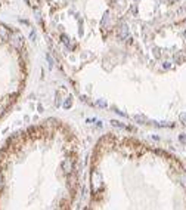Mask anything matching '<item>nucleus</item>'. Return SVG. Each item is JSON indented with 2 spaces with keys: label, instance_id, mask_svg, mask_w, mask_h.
Here are the masks:
<instances>
[{
  "label": "nucleus",
  "instance_id": "20e7f679",
  "mask_svg": "<svg viewBox=\"0 0 186 210\" xmlns=\"http://www.w3.org/2000/svg\"><path fill=\"white\" fill-rule=\"evenodd\" d=\"M118 36H120L121 39H127V37H129V27H127V24H123V25L120 27Z\"/></svg>",
  "mask_w": 186,
  "mask_h": 210
},
{
  "label": "nucleus",
  "instance_id": "6e6552de",
  "mask_svg": "<svg viewBox=\"0 0 186 210\" xmlns=\"http://www.w3.org/2000/svg\"><path fill=\"white\" fill-rule=\"evenodd\" d=\"M46 58H47V61H49V67H50V68H52V67H53V59H52V58H50V55H49V53H47V55H46Z\"/></svg>",
  "mask_w": 186,
  "mask_h": 210
},
{
  "label": "nucleus",
  "instance_id": "1a4fd4ad",
  "mask_svg": "<svg viewBox=\"0 0 186 210\" xmlns=\"http://www.w3.org/2000/svg\"><path fill=\"white\" fill-rule=\"evenodd\" d=\"M98 105H99V107H107V102H104V101H99V102H98Z\"/></svg>",
  "mask_w": 186,
  "mask_h": 210
},
{
  "label": "nucleus",
  "instance_id": "7ed1b4c3",
  "mask_svg": "<svg viewBox=\"0 0 186 210\" xmlns=\"http://www.w3.org/2000/svg\"><path fill=\"white\" fill-rule=\"evenodd\" d=\"M61 167H62V170H64L65 173H71V172H72V167H74V164H72V161H71L69 158H65V160L62 161Z\"/></svg>",
  "mask_w": 186,
  "mask_h": 210
},
{
  "label": "nucleus",
  "instance_id": "9d476101",
  "mask_svg": "<svg viewBox=\"0 0 186 210\" xmlns=\"http://www.w3.org/2000/svg\"><path fill=\"white\" fill-rule=\"evenodd\" d=\"M180 120H182V122H183V123H186V113H185V114H182V116H180Z\"/></svg>",
  "mask_w": 186,
  "mask_h": 210
},
{
  "label": "nucleus",
  "instance_id": "39448f33",
  "mask_svg": "<svg viewBox=\"0 0 186 210\" xmlns=\"http://www.w3.org/2000/svg\"><path fill=\"white\" fill-rule=\"evenodd\" d=\"M71 105H72V98L69 96V98H67V99H65V102H64V108H65V110H68V108H71Z\"/></svg>",
  "mask_w": 186,
  "mask_h": 210
},
{
  "label": "nucleus",
  "instance_id": "f03ea898",
  "mask_svg": "<svg viewBox=\"0 0 186 210\" xmlns=\"http://www.w3.org/2000/svg\"><path fill=\"white\" fill-rule=\"evenodd\" d=\"M11 43H12L16 49H22V47H24V37H22L19 33L12 31V33H11Z\"/></svg>",
  "mask_w": 186,
  "mask_h": 210
},
{
  "label": "nucleus",
  "instance_id": "9b49d317",
  "mask_svg": "<svg viewBox=\"0 0 186 210\" xmlns=\"http://www.w3.org/2000/svg\"><path fill=\"white\" fill-rule=\"evenodd\" d=\"M30 39H31V40H34V39H36V33H34V31H31V34H30Z\"/></svg>",
  "mask_w": 186,
  "mask_h": 210
},
{
  "label": "nucleus",
  "instance_id": "f8f14e48",
  "mask_svg": "<svg viewBox=\"0 0 186 210\" xmlns=\"http://www.w3.org/2000/svg\"><path fill=\"white\" fill-rule=\"evenodd\" d=\"M185 37H186V33H185Z\"/></svg>",
  "mask_w": 186,
  "mask_h": 210
},
{
  "label": "nucleus",
  "instance_id": "0eeeda50",
  "mask_svg": "<svg viewBox=\"0 0 186 210\" xmlns=\"http://www.w3.org/2000/svg\"><path fill=\"white\" fill-rule=\"evenodd\" d=\"M62 40H64V43H65L68 47H72V46H71V42L68 40V37H67V36H62Z\"/></svg>",
  "mask_w": 186,
  "mask_h": 210
},
{
  "label": "nucleus",
  "instance_id": "423d86ee",
  "mask_svg": "<svg viewBox=\"0 0 186 210\" xmlns=\"http://www.w3.org/2000/svg\"><path fill=\"white\" fill-rule=\"evenodd\" d=\"M111 123H112V126H117V127H120V129H129L127 126H124V124H121V123H120V122H117V120H112Z\"/></svg>",
  "mask_w": 186,
  "mask_h": 210
},
{
  "label": "nucleus",
  "instance_id": "f257e3e1",
  "mask_svg": "<svg viewBox=\"0 0 186 210\" xmlns=\"http://www.w3.org/2000/svg\"><path fill=\"white\" fill-rule=\"evenodd\" d=\"M8 45H11V37L5 39V37L0 36V50H2L3 47H6ZM2 71H3V64H2V61H0V74H2ZM2 87H3V84H2V80H0V117L5 114V111L9 107V104L16 96V93H12L9 90H3Z\"/></svg>",
  "mask_w": 186,
  "mask_h": 210
}]
</instances>
